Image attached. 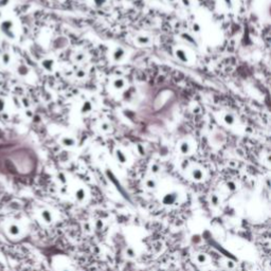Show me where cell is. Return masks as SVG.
<instances>
[{
  "label": "cell",
  "mask_w": 271,
  "mask_h": 271,
  "mask_svg": "<svg viewBox=\"0 0 271 271\" xmlns=\"http://www.w3.org/2000/svg\"><path fill=\"white\" fill-rule=\"evenodd\" d=\"M13 28H14V22L10 19H5V20H2L1 23H0V30L3 33L7 38L10 39H14L15 38V34L13 32Z\"/></svg>",
  "instance_id": "1"
},
{
  "label": "cell",
  "mask_w": 271,
  "mask_h": 271,
  "mask_svg": "<svg viewBox=\"0 0 271 271\" xmlns=\"http://www.w3.org/2000/svg\"><path fill=\"white\" fill-rule=\"evenodd\" d=\"M178 199H179L178 192L172 191V192H168V193H165V194L162 196L161 202H162V205H166V207H170V205H176L178 202Z\"/></svg>",
  "instance_id": "2"
},
{
  "label": "cell",
  "mask_w": 271,
  "mask_h": 271,
  "mask_svg": "<svg viewBox=\"0 0 271 271\" xmlns=\"http://www.w3.org/2000/svg\"><path fill=\"white\" fill-rule=\"evenodd\" d=\"M7 230L9 235H10V236H12V237H18L19 235H20V233H21L20 226H19L18 223H10Z\"/></svg>",
  "instance_id": "3"
},
{
  "label": "cell",
  "mask_w": 271,
  "mask_h": 271,
  "mask_svg": "<svg viewBox=\"0 0 271 271\" xmlns=\"http://www.w3.org/2000/svg\"><path fill=\"white\" fill-rule=\"evenodd\" d=\"M39 215H40V218H42V221H44L45 223H47V225L51 223L53 221V219H54V217H53V213L51 212L50 210H48V209H44V210H42L40 213H39Z\"/></svg>",
  "instance_id": "4"
},
{
  "label": "cell",
  "mask_w": 271,
  "mask_h": 271,
  "mask_svg": "<svg viewBox=\"0 0 271 271\" xmlns=\"http://www.w3.org/2000/svg\"><path fill=\"white\" fill-rule=\"evenodd\" d=\"M126 55V52L125 50L122 48V47H117V48L112 51V59L115 60V62H121L122 59L125 57Z\"/></svg>",
  "instance_id": "5"
},
{
  "label": "cell",
  "mask_w": 271,
  "mask_h": 271,
  "mask_svg": "<svg viewBox=\"0 0 271 271\" xmlns=\"http://www.w3.org/2000/svg\"><path fill=\"white\" fill-rule=\"evenodd\" d=\"M191 177L195 181H201L205 177V173L200 167H194L191 170Z\"/></svg>",
  "instance_id": "6"
},
{
  "label": "cell",
  "mask_w": 271,
  "mask_h": 271,
  "mask_svg": "<svg viewBox=\"0 0 271 271\" xmlns=\"http://www.w3.org/2000/svg\"><path fill=\"white\" fill-rule=\"evenodd\" d=\"M115 159L118 160L119 163L121 164H126L127 163V161H128V158H127V155H126L124 152L122 150H120V148H117L115 152Z\"/></svg>",
  "instance_id": "7"
},
{
  "label": "cell",
  "mask_w": 271,
  "mask_h": 271,
  "mask_svg": "<svg viewBox=\"0 0 271 271\" xmlns=\"http://www.w3.org/2000/svg\"><path fill=\"white\" fill-rule=\"evenodd\" d=\"M87 197V192L84 188H78L74 192V198L78 202H83Z\"/></svg>",
  "instance_id": "8"
},
{
  "label": "cell",
  "mask_w": 271,
  "mask_h": 271,
  "mask_svg": "<svg viewBox=\"0 0 271 271\" xmlns=\"http://www.w3.org/2000/svg\"><path fill=\"white\" fill-rule=\"evenodd\" d=\"M192 147H191V143L188 140H183L181 141L180 144H179V152H180L182 155H188L191 152Z\"/></svg>",
  "instance_id": "9"
},
{
  "label": "cell",
  "mask_w": 271,
  "mask_h": 271,
  "mask_svg": "<svg viewBox=\"0 0 271 271\" xmlns=\"http://www.w3.org/2000/svg\"><path fill=\"white\" fill-rule=\"evenodd\" d=\"M175 55H176V57L180 60L181 63H188V54H186V52H185L182 48L176 49V50H175Z\"/></svg>",
  "instance_id": "10"
},
{
  "label": "cell",
  "mask_w": 271,
  "mask_h": 271,
  "mask_svg": "<svg viewBox=\"0 0 271 271\" xmlns=\"http://www.w3.org/2000/svg\"><path fill=\"white\" fill-rule=\"evenodd\" d=\"M60 143H62V145H64L65 147H73V146H75V144H76L74 138L70 137V136H64V137H62V138H60Z\"/></svg>",
  "instance_id": "11"
},
{
  "label": "cell",
  "mask_w": 271,
  "mask_h": 271,
  "mask_svg": "<svg viewBox=\"0 0 271 271\" xmlns=\"http://www.w3.org/2000/svg\"><path fill=\"white\" fill-rule=\"evenodd\" d=\"M54 65H55V62L53 60L52 58H45L42 62V67L46 71L48 72H51L54 69Z\"/></svg>",
  "instance_id": "12"
},
{
  "label": "cell",
  "mask_w": 271,
  "mask_h": 271,
  "mask_svg": "<svg viewBox=\"0 0 271 271\" xmlns=\"http://www.w3.org/2000/svg\"><path fill=\"white\" fill-rule=\"evenodd\" d=\"M112 87L115 88V90H122L123 88L125 87V80H124V78H122V77H118V78H115V80H112Z\"/></svg>",
  "instance_id": "13"
},
{
  "label": "cell",
  "mask_w": 271,
  "mask_h": 271,
  "mask_svg": "<svg viewBox=\"0 0 271 271\" xmlns=\"http://www.w3.org/2000/svg\"><path fill=\"white\" fill-rule=\"evenodd\" d=\"M92 109H93V105H92V103H91L90 101H85L82 104V106H80V112L82 113H89V112L92 111Z\"/></svg>",
  "instance_id": "14"
},
{
  "label": "cell",
  "mask_w": 271,
  "mask_h": 271,
  "mask_svg": "<svg viewBox=\"0 0 271 271\" xmlns=\"http://www.w3.org/2000/svg\"><path fill=\"white\" fill-rule=\"evenodd\" d=\"M223 120L227 125H229V126H232L233 124L235 123V117H234L232 113H225L223 117Z\"/></svg>",
  "instance_id": "15"
},
{
  "label": "cell",
  "mask_w": 271,
  "mask_h": 271,
  "mask_svg": "<svg viewBox=\"0 0 271 271\" xmlns=\"http://www.w3.org/2000/svg\"><path fill=\"white\" fill-rule=\"evenodd\" d=\"M144 184L147 190H156L157 188V181L154 178H147Z\"/></svg>",
  "instance_id": "16"
},
{
  "label": "cell",
  "mask_w": 271,
  "mask_h": 271,
  "mask_svg": "<svg viewBox=\"0 0 271 271\" xmlns=\"http://www.w3.org/2000/svg\"><path fill=\"white\" fill-rule=\"evenodd\" d=\"M136 40H137V42H138L140 46H146L150 42V38L148 36H146V35H139V36L136 38Z\"/></svg>",
  "instance_id": "17"
},
{
  "label": "cell",
  "mask_w": 271,
  "mask_h": 271,
  "mask_svg": "<svg viewBox=\"0 0 271 271\" xmlns=\"http://www.w3.org/2000/svg\"><path fill=\"white\" fill-rule=\"evenodd\" d=\"M17 72L19 75H21V76H27L29 74V72H30V69H29L28 67L25 66V65H23V64H21V65H19L17 68Z\"/></svg>",
  "instance_id": "18"
},
{
  "label": "cell",
  "mask_w": 271,
  "mask_h": 271,
  "mask_svg": "<svg viewBox=\"0 0 271 271\" xmlns=\"http://www.w3.org/2000/svg\"><path fill=\"white\" fill-rule=\"evenodd\" d=\"M208 261V255L205 253H197L196 254V262L198 264H205Z\"/></svg>",
  "instance_id": "19"
},
{
  "label": "cell",
  "mask_w": 271,
  "mask_h": 271,
  "mask_svg": "<svg viewBox=\"0 0 271 271\" xmlns=\"http://www.w3.org/2000/svg\"><path fill=\"white\" fill-rule=\"evenodd\" d=\"M210 202L213 207H218L219 203H220V198L217 194H212L211 197H210Z\"/></svg>",
  "instance_id": "20"
},
{
  "label": "cell",
  "mask_w": 271,
  "mask_h": 271,
  "mask_svg": "<svg viewBox=\"0 0 271 271\" xmlns=\"http://www.w3.org/2000/svg\"><path fill=\"white\" fill-rule=\"evenodd\" d=\"M125 254H126V256L129 257V258H135V257L137 256V252H136V250L132 247L127 248L125 250Z\"/></svg>",
  "instance_id": "21"
},
{
  "label": "cell",
  "mask_w": 271,
  "mask_h": 271,
  "mask_svg": "<svg viewBox=\"0 0 271 271\" xmlns=\"http://www.w3.org/2000/svg\"><path fill=\"white\" fill-rule=\"evenodd\" d=\"M226 186L230 192H235L237 190V185L234 181H228L226 183Z\"/></svg>",
  "instance_id": "22"
},
{
  "label": "cell",
  "mask_w": 271,
  "mask_h": 271,
  "mask_svg": "<svg viewBox=\"0 0 271 271\" xmlns=\"http://www.w3.org/2000/svg\"><path fill=\"white\" fill-rule=\"evenodd\" d=\"M150 173H153V174H158L159 173L160 170H161V167H160V165L159 164H157V163H153L152 165H150Z\"/></svg>",
  "instance_id": "23"
},
{
  "label": "cell",
  "mask_w": 271,
  "mask_h": 271,
  "mask_svg": "<svg viewBox=\"0 0 271 271\" xmlns=\"http://www.w3.org/2000/svg\"><path fill=\"white\" fill-rule=\"evenodd\" d=\"M100 128H101L102 131L108 132V131H110L111 126H110V124H109V123H107V122H103L101 125H100Z\"/></svg>",
  "instance_id": "24"
},
{
  "label": "cell",
  "mask_w": 271,
  "mask_h": 271,
  "mask_svg": "<svg viewBox=\"0 0 271 271\" xmlns=\"http://www.w3.org/2000/svg\"><path fill=\"white\" fill-rule=\"evenodd\" d=\"M57 179H58V181L60 182L62 184H65L68 182V178H67V176L64 173H59V174H57Z\"/></svg>",
  "instance_id": "25"
},
{
  "label": "cell",
  "mask_w": 271,
  "mask_h": 271,
  "mask_svg": "<svg viewBox=\"0 0 271 271\" xmlns=\"http://www.w3.org/2000/svg\"><path fill=\"white\" fill-rule=\"evenodd\" d=\"M1 59H2V63L4 64V65H9V64L11 63V55L9 54V53H3L2 54V56H1Z\"/></svg>",
  "instance_id": "26"
},
{
  "label": "cell",
  "mask_w": 271,
  "mask_h": 271,
  "mask_svg": "<svg viewBox=\"0 0 271 271\" xmlns=\"http://www.w3.org/2000/svg\"><path fill=\"white\" fill-rule=\"evenodd\" d=\"M192 30H193L195 33H199V32L201 31V25H200V23L195 21L194 23L192 24Z\"/></svg>",
  "instance_id": "27"
},
{
  "label": "cell",
  "mask_w": 271,
  "mask_h": 271,
  "mask_svg": "<svg viewBox=\"0 0 271 271\" xmlns=\"http://www.w3.org/2000/svg\"><path fill=\"white\" fill-rule=\"evenodd\" d=\"M85 54L84 53H82V52H78V53H76L75 55H74V59L76 60V62H83L84 59H85Z\"/></svg>",
  "instance_id": "28"
},
{
  "label": "cell",
  "mask_w": 271,
  "mask_h": 271,
  "mask_svg": "<svg viewBox=\"0 0 271 271\" xmlns=\"http://www.w3.org/2000/svg\"><path fill=\"white\" fill-rule=\"evenodd\" d=\"M20 104H21V106H23V107L29 108V106H30V101L28 100V97H23L20 99Z\"/></svg>",
  "instance_id": "29"
},
{
  "label": "cell",
  "mask_w": 271,
  "mask_h": 271,
  "mask_svg": "<svg viewBox=\"0 0 271 271\" xmlns=\"http://www.w3.org/2000/svg\"><path fill=\"white\" fill-rule=\"evenodd\" d=\"M75 75H76V77H78V78H83V77L86 76V71L83 69L77 70L76 73H75Z\"/></svg>",
  "instance_id": "30"
},
{
  "label": "cell",
  "mask_w": 271,
  "mask_h": 271,
  "mask_svg": "<svg viewBox=\"0 0 271 271\" xmlns=\"http://www.w3.org/2000/svg\"><path fill=\"white\" fill-rule=\"evenodd\" d=\"M226 266L227 268H229V269H234V268H235V263L233 261H231V260H227Z\"/></svg>",
  "instance_id": "31"
},
{
  "label": "cell",
  "mask_w": 271,
  "mask_h": 271,
  "mask_svg": "<svg viewBox=\"0 0 271 271\" xmlns=\"http://www.w3.org/2000/svg\"><path fill=\"white\" fill-rule=\"evenodd\" d=\"M4 109H5V100L0 97V113L3 112Z\"/></svg>",
  "instance_id": "32"
},
{
  "label": "cell",
  "mask_w": 271,
  "mask_h": 271,
  "mask_svg": "<svg viewBox=\"0 0 271 271\" xmlns=\"http://www.w3.org/2000/svg\"><path fill=\"white\" fill-rule=\"evenodd\" d=\"M223 3L225 4L228 9H232L233 7V0H223Z\"/></svg>",
  "instance_id": "33"
},
{
  "label": "cell",
  "mask_w": 271,
  "mask_h": 271,
  "mask_svg": "<svg viewBox=\"0 0 271 271\" xmlns=\"http://www.w3.org/2000/svg\"><path fill=\"white\" fill-rule=\"evenodd\" d=\"M93 1V3L95 4V5H97V7H102V5H104L106 2H107V0H92Z\"/></svg>",
  "instance_id": "34"
},
{
  "label": "cell",
  "mask_w": 271,
  "mask_h": 271,
  "mask_svg": "<svg viewBox=\"0 0 271 271\" xmlns=\"http://www.w3.org/2000/svg\"><path fill=\"white\" fill-rule=\"evenodd\" d=\"M137 150L139 152V154L141 155V156L145 155V150H144L143 145H141V144H138V145H137Z\"/></svg>",
  "instance_id": "35"
},
{
  "label": "cell",
  "mask_w": 271,
  "mask_h": 271,
  "mask_svg": "<svg viewBox=\"0 0 271 271\" xmlns=\"http://www.w3.org/2000/svg\"><path fill=\"white\" fill-rule=\"evenodd\" d=\"M95 227H97V229H102L104 227V223L102 221L101 219H99V220L95 221Z\"/></svg>",
  "instance_id": "36"
},
{
  "label": "cell",
  "mask_w": 271,
  "mask_h": 271,
  "mask_svg": "<svg viewBox=\"0 0 271 271\" xmlns=\"http://www.w3.org/2000/svg\"><path fill=\"white\" fill-rule=\"evenodd\" d=\"M181 3L183 4L184 7H190L191 5V0H181Z\"/></svg>",
  "instance_id": "37"
},
{
  "label": "cell",
  "mask_w": 271,
  "mask_h": 271,
  "mask_svg": "<svg viewBox=\"0 0 271 271\" xmlns=\"http://www.w3.org/2000/svg\"><path fill=\"white\" fill-rule=\"evenodd\" d=\"M10 2V0H0V7H5Z\"/></svg>",
  "instance_id": "38"
},
{
  "label": "cell",
  "mask_w": 271,
  "mask_h": 271,
  "mask_svg": "<svg viewBox=\"0 0 271 271\" xmlns=\"http://www.w3.org/2000/svg\"><path fill=\"white\" fill-rule=\"evenodd\" d=\"M25 115H27L28 118H32V117H33V111H32V110H29V109L25 110Z\"/></svg>",
  "instance_id": "39"
},
{
  "label": "cell",
  "mask_w": 271,
  "mask_h": 271,
  "mask_svg": "<svg viewBox=\"0 0 271 271\" xmlns=\"http://www.w3.org/2000/svg\"><path fill=\"white\" fill-rule=\"evenodd\" d=\"M188 161H185V160H184L183 162L181 163V167H182L183 170H185V167H188Z\"/></svg>",
  "instance_id": "40"
},
{
  "label": "cell",
  "mask_w": 271,
  "mask_h": 271,
  "mask_svg": "<svg viewBox=\"0 0 271 271\" xmlns=\"http://www.w3.org/2000/svg\"><path fill=\"white\" fill-rule=\"evenodd\" d=\"M13 102H14V103H15V105H17V107H19V106H20V105H21L20 103H19V101H18V99H17V97H13Z\"/></svg>",
  "instance_id": "41"
},
{
  "label": "cell",
  "mask_w": 271,
  "mask_h": 271,
  "mask_svg": "<svg viewBox=\"0 0 271 271\" xmlns=\"http://www.w3.org/2000/svg\"><path fill=\"white\" fill-rule=\"evenodd\" d=\"M62 271H71L70 269H68V268H65V269H63Z\"/></svg>",
  "instance_id": "42"
},
{
  "label": "cell",
  "mask_w": 271,
  "mask_h": 271,
  "mask_svg": "<svg viewBox=\"0 0 271 271\" xmlns=\"http://www.w3.org/2000/svg\"><path fill=\"white\" fill-rule=\"evenodd\" d=\"M168 1H170V2H173V1H175V0H168Z\"/></svg>",
  "instance_id": "43"
}]
</instances>
